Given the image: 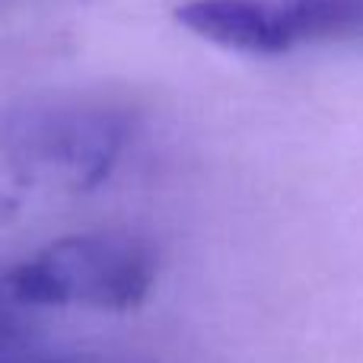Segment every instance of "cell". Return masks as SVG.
<instances>
[{
	"instance_id": "cell-1",
	"label": "cell",
	"mask_w": 363,
	"mask_h": 363,
	"mask_svg": "<svg viewBox=\"0 0 363 363\" xmlns=\"http://www.w3.org/2000/svg\"><path fill=\"white\" fill-rule=\"evenodd\" d=\"M131 118L93 96H19L0 106V169L19 185L86 194L118 166Z\"/></svg>"
},
{
	"instance_id": "cell-5",
	"label": "cell",
	"mask_w": 363,
	"mask_h": 363,
	"mask_svg": "<svg viewBox=\"0 0 363 363\" xmlns=\"http://www.w3.org/2000/svg\"><path fill=\"white\" fill-rule=\"evenodd\" d=\"M29 363H144L128 354H99V351H86V354H61V357H32Z\"/></svg>"
},
{
	"instance_id": "cell-4",
	"label": "cell",
	"mask_w": 363,
	"mask_h": 363,
	"mask_svg": "<svg viewBox=\"0 0 363 363\" xmlns=\"http://www.w3.org/2000/svg\"><path fill=\"white\" fill-rule=\"evenodd\" d=\"M32 325L23 319V306L6 294L0 281V363H29Z\"/></svg>"
},
{
	"instance_id": "cell-6",
	"label": "cell",
	"mask_w": 363,
	"mask_h": 363,
	"mask_svg": "<svg viewBox=\"0 0 363 363\" xmlns=\"http://www.w3.org/2000/svg\"><path fill=\"white\" fill-rule=\"evenodd\" d=\"M10 211H13V198H10V194L0 191V217H6Z\"/></svg>"
},
{
	"instance_id": "cell-3",
	"label": "cell",
	"mask_w": 363,
	"mask_h": 363,
	"mask_svg": "<svg viewBox=\"0 0 363 363\" xmlns=\"http://www.w3.org/2000/svg\"><path fill=\"white\" fill-rule=\"evenodd\" d=\"M176 23L245 57H281L309 45L363 38V0H188Z\"/></svg>"
},
{
	"instance_id": "cell-2",
	"label": "cell",
	"mask_w": 363,
	"mask_h": 363,
	"mask_svg": "<svg viewBox=\"0 0 363 363\" xmlns=\"http://www.w3.org/2000/svg\"><path fill=\"white\" fill-rule=\"evenodd\" d=\"M157 252L128 230H93L61 236L23 258L4 274V287L19 306H80L128 313L150 296Z\"/></svg>"
}]
</instances>
